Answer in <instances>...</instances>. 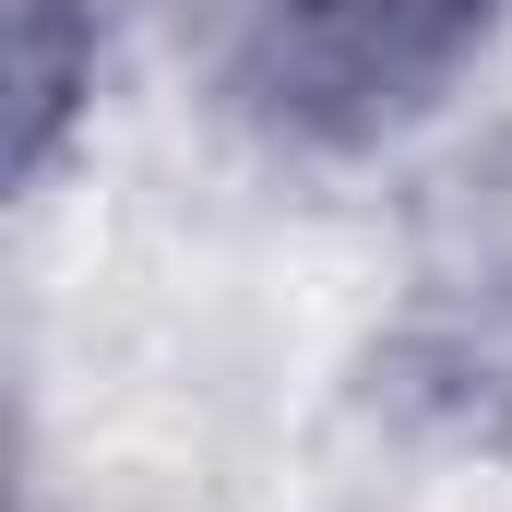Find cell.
<instances>
[{"instance_id": "obj_2", "label": "cell", "mask_w": 512, "mask_h": 512, "mask_svg": "<svg viewBox=\"0 0 512 512\" xmlns=\"http://www.w3.org/2000/svg\"><path fill=\"white\" fill-rule=\"evenodd\" d=\"M0 36H12V179H48L72 108L96 96V12L84 0H12Z\"/></svg>"}, {"instance_id": "obj_1", "label": "cell", "mask_w": 512, "mask_h": 512, "mask_svg": "<svg viewBox=\"0 0 512 512\" xmlns=\"http://www.w3.org/2000/svg\"><path fill=\"white\" fill-rule=\"evenodd\" d=\"M501 0H251L227 96L298 155H370L453 96Z\"/></svg>"}]
</instances>
